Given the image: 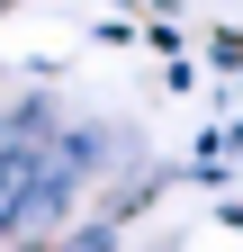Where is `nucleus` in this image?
Masks as SVG:
<instances>
[]
</instances>
